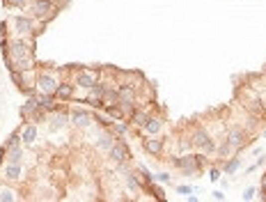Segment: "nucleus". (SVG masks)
<instances>
[{
    "label": "nucleus",
    "instance_id": "1",
    "mask_svg": "<svg viewBox=\"0 0 266 202\" xmlns=\"http://www.w3.org/2000/svg\"><path fill=\"white\" fill-rule=\"evenodd\" d=\"M172 163H175L183 175H195V173H200L202 166H204V156L202 154H186V156L172 159Z\"/></svg>",
    "mask_w": 266,
    "mask_h": 202
},
{
    "label": "nucleus",
    "instance_id": "2",
    "mask_svg": "<svg viewBox=\"0 0 266 202\" xmlns=\"http://www.w3.org/2000/svg\"><path fill=\"white\" fill-rule=\"evenodd\" d=\"M190 143H193V147L202 149V152H207V154H216V147H218V145L213 143L211 136H209L204 129H195V131H193Z\"/></svg>",
    "mask_w": 266,
    "mask_h": 202
},
{
    "label": "nucleus",
    "instance_id": "3",
    "mask_svg": "<svg viewBox=\"0 0 266 202\" xmlns=\"http://www.w3.org/2000/svg\"><path fill=\"white\" fill-rule=\"evenodd\" d=\"M30 7H32V16L44 18V21H51V18L55 16V12H58L53 0H32Z\"/></svg>",
    "mask_w": 266,
    "mask_h": 202
},
{
    "label": "nucleus",
    "instance_id": "4",
    "mask_svg": "<svg viewBox=\"0 0 266 202\" xmlns=\"http://www.w3.org/2000/svg\"><path fill=\"white\" fill-rule=\"evenodd\" d=\"M55 88H58V78H55L53 74L42 72L39 76H37V83H35V90H37V92H46V95H53Z\"/></svg>",
    "mask_w": 266,
    "mask_h": 202
},
{
    "label": "nucleus",
    "instance_id": "5",
    "mask_svg": "<svg viewBox=\"0 0 266 202\" xmlns=\"http://www.w3.org/2000/svg\"><path fill=\"white\" fill-rule=\"evenodd\" d=\"M108 154H110V159L117 163V166H124L126 161H129V147H126L122 140H115V145H112L110 149H108Z\"/></svg>",
    "mask_w": 266,
    "mask_h": 202
},
{
    "label": "nucleus",
    "instance_id": "6",
    "mask_svg": "<svg viewBox=\"0 0 266 202\" xmlns=\"http://www.w3.org/2000/svg\"><path fill=\"white\" fill-rule=\"evenodd\" d=\"M12 25H14V32H18V35H30V32L35 30L32 18L23 16V14H16V16H12Z\"/></svg>",
    "mask_w": 266,
    "mask_h": 202
},
{
    "label": "nucleus",
    "instance_id": "7",
    "mask_svg": "<svg viewBox=\"0 0 266 202\" xmlns=\"http://www.w3.org/2000/svg\"><path fill=\"white\" fill-rule=\"evenodd\" d=\"M92 119H94V115L88 113V110H71L69 115V122L74 126H78V129H88L92 124Z\"/></svg>",
    "mask_w": 266,
    "mask_h": 202
},
{
    "label": "nucleus",
    "instance_id": "8",
    "mask_svg": "<svg viewBox=\"0 0 266 202\" xmlns=\"http://www.w3.org/2000/svg\"><path fill=\"white\" fill-rule=\"evenodd\" d=\"M163 147H166V140H163V138H159V136H147L145 138V149H147L152 156H161Z\"/></svg>",
    "mask_w": 266,
    "mask_h": 202
},
{
    "label": "nucleus",
    "instance_id": "9",
    "mask_svg": "<svg viewBox=\"0 0 266 202\" xmlns=\"http://www.w3.org/2000/svg\"><path fill=\"white\" fill-rule=\"evenodd\" d=\"M96 74L94 72H78L76 74V85L78 88H83V90H89V88H94L99 81H96Z\"/></svg>",
    "mask_w": 266,
    "mask_h": 202
},
{
    "label": "nucleus",
    "instance_id": "10",
    "mask_svg": "<svg viewBox=\"0 0 266 202\" xmlns=\"http://www.w3.org/2000/svg\"><path fill=\"white\" fill-rule=\"evenodd\" d=\"M161 129H163V122H161V117H152V115H149L147 122L142 124V131H145V136H159Z\"/></svg>",
    "mask_w": 266,
    "mask_h": 202
},
{
    "label": "nucleus",
    "instance_id": "11",
    "mask_svg": "<svg viewBox=\"0 0 266 202\" xmlns=\"http://www.w3.org/2000/svg\"><path fill=\"white\" fill-rule=\"evenodd\" d=\"M37 101H39V106L48 113H55L58 110V103H55V95H46V92H37Z\"/></svg>",
    "mask_w": 266,
    "mask_h": 202
},
{
    "label": "nucleus",
    "instance_id": "12",
    "mask_svg": "<svg viewBox=\"0 0 266 202\" xmlns=\"http://www.w3.org/2000/svg\"><path fill=\"white\" fill-rule=\"evenodd\" d=\"M225 140H227V143H230L234 149H239L243 143H246V133H243V129L234 126V129H230V133H227V138H225Z\"/></svg>",
    "mask_w": 266,
    "mask_h": 202
},
{
    "label": "nucleus",
    "instance_id": "13",
    "mask_svg": "<svg viewBox=\"0 0 266 202\" xmlns=\"http://www.w3.org/2000/svg\"><path fill=\"white\" fill-rule=\"evenodd\" d=\"M21 175H23V166H21V163H7L5 170H2V177L9 179V182L21 179Z\"/></svg>",
    "mask_w": 266,
    "mask_h": 202
},
{
    "label": "nucleus",
    "instance_id": "14",
    "mask_svg": "<svg viewBox=\"0 0 266 202\" xmlns=\"http://www.w3.org/2000/svg\"><path fill=\"white\" fill-rule=\"evenodd\" d=\"M35 140H37V126L35 124L21 126V143H23V145H32Z\"/></svg>",
    "mask_w": 266,
    "mask_h": 202
},
{
    "label": "nucleus",
    "instance_id": "15",
    "mask_svg": "<svg viewBox=\"0 0 266 202\" xmlns=\"http://www.w3.org/2000/svg\"><path fill=\"white\" fill-rule=\"evenodd\" d=\"M55 99H71L74 97V85L69 83H58V88H55Z\"/></svg>",
    "mask_w": 266,
    "mask_h": 202
},
{
    "label": "nucleus",
    "instance_id": "16",
    "mask_svg": "<svg viewBox=\"0 0 266 202\" xmlns=\"http://www.w3.org/2000/svg\"><path fill=\"white\" fill-rule=\"evenodd\" d=\"M115 140H117V138L112 136V133H103V136L96 140V149H101V152H108V149L115 145Z\"/></svg>",
    "mask_w": 266,
    "mask_h": 202
},
{
    "label": "nucleus",
    "instance_id": "17",
    "mask_svg": "<svg viewBox=\"0 0 266 202\" xmlns=\"http://www.w3.org/2000/svg\"><path fill=\"white\" fill-rule=\"evenodd\" d=\"M21 159H23V147L21 145L7 149V163H21Z\"/></svg>",
    "mask_w": 266,
    "mask_h": 202
},
{
    "label": "nucleus",
    "instance_id": "18",
    "mask_svg": "<svg viewBox=\"0 0 266 202\" xmlns=\"http://www.w3.org/2000/svg\"><path fill=\"white\" fill-rule=\"evenodd\" d=\"M239 166H241V159H239V156H230V161L223 166V173L225 175H234L239 170Z\"/></svg>",
    "mask_w": 266,
    "mask_h": 202
},
{
    "label": "nucleus",
    "instance_id": "19",
    "mask_svg": "<svg viewBox=\"0 0 266 202\" xmlns=\"http://www.w3.org/2000/svg\"><path fill=\"white\" fill-rule=\"evenodd\" d=\"M69 122V113L67 110H55V119H53V129H62V126Z\"/></svg>",
    "mask_w": 266,
    "mask_h": 202
},
{
    "label": "nucleus",
    "instance_id": "20",
    "mask_svg": "<svg viewBox=\"0 0 266 202\" xmlns=\"http://www.w3.org/2000/svg\"><path fill=\"white\" fill-rule=\"evenodd\" d=\"M147 117H149L147 110H133V113H131V122L136 126H140V129H142V124L147 122Z\"/></svg>",
    "mask_w": 266,
    "mask_h": 202
},
{
    "label": "nucleus",
    "instance_id": "21",
    "mask_svg": "<svg viewBox=\"0 0 266 202\" xmlns=\"http://www.w3.org/2000/svg\"><path fill=\"white\" fill-rule=\"evenodd\" d=\"M126 189H129V191H133V193H140V191H142L140 179H138L133 173H131V175H126Z\"/></svg>",
    "mask_w": 266,
    "mask_h": 202
},
{
    "label": "nucleus",
    "instance_id": "22",
    "mask_svg": "<svg viewBox=\"0 0 266 202\" xmlns=\"http://www.w3.org/2000/svg\"><path fill=\"white\" fill-rule=\"evenodd\" d=\"M216 152H218L220 159H230V154L234 152V147H232V145L227 143V140H223V143H220L218 147H216Z\"/></svg>",
    "mask_w": 266,
    "mask_h": 202
},
{
    "label": "nucleus",
    "instance_id": "23",
    "mask_svg": "<svg viewBox=\"0 0 266 202\" xmlns=\"http://www.w3.org/2000/svg\"><path fill=\"white\" fill-rule=\"evenodd\" d=\"M18 145H21V131H14V133H9V138H7L5 147L12 149V147H18Z\"/></svg>",
    "mask_w": 266,
    "mask_h": 202
},
{
    "label": "nucleus",
    "instance_id": "24",
    "mask_svg": "<svg viewBox=\"0 0 266 202\" xmlns=\"http://www.w3.org/2000/svg\"><path fill=\"white\" fill-rule=\"evenodd\" d=\"M30 2H32V0H5V5L7 7H14V9H25Z\"/></svg>",
    "mask_w": 266,
    "mask_h": 202
},
{
    "label": "nucleus",
    "instance_id": "25",
    "mask_svg": "<svg viewBox=\"0 0 266 202\" xmlns=\"http://www.w3.org/2000/svg\"><path fill=\"white\" fill-rule=\"evenodd\" d=\"M0 200H2V202H14V200H16V196H14V191L2 189V191H0Z\"/></svg>",
    "mask_w": 266,
    "mask_h": 202
},
{
    "label": "nucleus",
    "instance_id": "26",
    "mask_svg": "<svg viewBox=\"0 0 266 202\" xmlns=\"http://www.w3.org/2000/svg\"><path fill=\"white\" fill-rule=\"evenodd\" d=\"M220 175H223V170H218V168L209 170V179H211V182H220Z\"/></svg>",
    "mask_w": 266,
    "mask_h": 202
},
{
    "label": "nucleus",
    "instance_id": "27",
    "mask_svg": "<svg viewBox=\"0 0 266 202\" xmlns=\"http://www.w3.org/2000/svg\"><path fill=\"white\" fill-rule=\"evenodd\" d=\"M170 173H159V175H154V182H163V184H166V182H170Z\"/></svg>",
    "mask_w": 266,
    "mask_h": 202
},
{
    "label": "nucleus",
    "instance_id": "28",
    "mask_svg": "<svg viewBox=\"0 0 266 202\" xmlns=\"http://www.w3.org/2000/svg\"><path fill=\"white\" fill-rule=\"evenodd\" d=\"M255 193H257V191H255V189H246V191H243V200H246V202H250V200H253V198H255Z\"/></svg>",
    "mask_w": 266,
    "mask_h": 202
},
{
    "label": "nucleus",
    "instance_id": "29",
    "mask_svg": "<svg viewBox=\"0 0 266 202\" xmlns=\"http://www.w3.org/2000/svg\"><path fill=\"white\" fill-rule=\"evenodd\" d=\"M115 131H117V133H126V131H129V122H119V124L115 126Z\"/></svg>",
    "mask_w": 266,
    "mask_h": 202
},
{
    "label": "nucleus",
    "instance_id": "30",
    "mask_svg": "<svg viewBox=\"0 0 266 202\" xmlns=\"http://www.w3.org/2000/svg\"><path fill=\"white\" fill-rule=\"evenodd\" d=\"M177 191L181 196H190V193H193V186H177Z\"/></svg>",
    "mask_w": 266,
    "mask_h": 202
},
{
    "label": "nucleus",
    "instance_id": "31",
    "mask_svg": "<svg viewBox=\"0 0 266 202\" xmlns=\"http://www.w3.org/2000/svg\"><path fill=\"white\" fill-rule=\"evenodd\" d=\"M213 200L223 202V200H225V193H223V191H216V193H213Z\"/></svg>",
    "mask_w": 266,
    "mask_h": 202
},
{
    "label": "nucleus",
    "instance_id": "32",
    "mask_svg": "<svg viewBox=\"0 0 266 202\" xmlns=\"http://www.w3.org/2000/svg\"><path fill=\"white\" fill-rule=\"evenodd\" d=\"M2 156H7V147H5V145L0 147V163H2Z\"/></svg>",
    "mask_w": 266,
    "mask_h": 202
},
{
    "label": "nucleus",
    "instance_id": "33",
    "mask_svg": "<svg viewBox=\"0 0 266 202\" xmlns=\"http://www.w3.org/2000/svg\"><path fill=\"white\" fill-rule=\"evenodd\" d=\"M262 191H266V175H264V179H262Z\"/></svg>",
    "mask_w": 266,
    "mask_h": 202
},
{
    "label": "nucleus",
    "instance_id": "34",
    "mask_svg": "<svg viewBox=\"0 0 266 202\" xmlns=\"http://www.w3.org/2000/svg\"><path fill=\"white\" fill-rule=\"evenodd\" d=\"M264 138H266V129H264Z\"/></svg>",
    "mask_w": 266,
    "mask_h": 202
}]
</instances>
